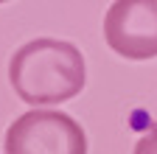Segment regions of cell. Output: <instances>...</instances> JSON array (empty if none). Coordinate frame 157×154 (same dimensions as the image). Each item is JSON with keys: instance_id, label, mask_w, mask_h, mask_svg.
Wrapping results in <instances>:
<instances>
[{"instance_id": "1", "label": "cell", "mask_w": 157, "mask_h": 154, "mask_svg": "<svg viewBox=\"0 0 157 154\" xmlns=\"http://www.w3.org/2000/svg\"><path fill=\"white\" fill-rule=\"evenodd\" d=\"M84 56L73 42L39 36L17 48L9 62V81L20 101L51 107L76 98L84 90Z\"/></svg>"}, {"instance_id": "2", "label": "cell", "mask_w": 157, "mask_h": 154, "mask_svg": "<svg viewBox=\"0 0 157 154\" xmlns=\"http://www.w3.org/2000/svg\"><path fill=\"white\" fill-rule=\"evenodd\" d=\"M6 154H87V134L70 115L28 109L6 129Z\"/></svg>"}, {"instance_id": "3", "label": "cell", "mask_w": 157, "mask_h": 154, "mask_svg": "<svg viewBox=\"0 0 157 154\" xmlns=\"http://www.w3.org/2000/svg\"><path fill=\"white\" fill-rule=\"evenodd\" d=\"M104 39L124 59H154L157 0H115L104 17Z\"/></svg>"}, {"instance_id": "4", "label": "cell", "mask_w": 157, "mask_h": 154, "mask_svg": "<svg viewBox=\"0 0 157 154\" xmlns=\"http://www.w3.org/2000/svg\"><path fill=\"white\" fill-rule=\"evenodd\" d=\"M135 154H157V129L146 132L135 146Z\"/></svg>"}, {"instance_id": "5", "label": "cell", "mask_w": 157, "mask_h": 154, "mask_svg": "<svg viewBox=\"0 0 157 154\" xmlns=\"http://www.w3.org/2000/svg\"><path fill=\"white\" fill-rule=\"evenodd\" d=\"M0 3H6V0H0Z\"/></svg>"}]
</instances>
